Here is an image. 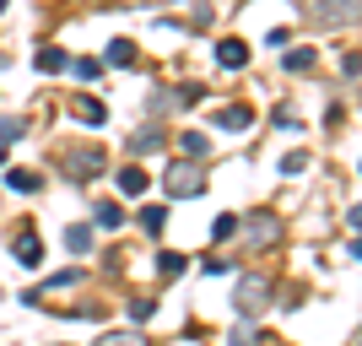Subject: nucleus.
<instances>
[{
	"instance_id": "nucleus-1",
	"label": "nucleus",
	"mask_w": 362,
	"mask_h": 346,
	"mask_svg": "<svg viewBox=\"0 0 362 346\" xmlns=\"http://www.w3.org/2000/svg\"><path fill=\"white\" fill-rule=\"evenodd\" d=\"M163 190H168V200H195L200 190H206V168L184 157V163H173L163 173Z\"/></svg>"
},
{
	"instance_id": "nucleus-2",
	"label": "nucleus",
	"mask_w": 362,
	"mask_h": 346,
	"mask_svg": "<svg viewBox=\"0 0 362 346\" xmlns=\"http://www.w3.org/2000/svg\"><path fill=\"white\" fill-rule=\"evenodd\" d=\"M265 298H271V282H265V276H243L238 282V314H259V308H265Z\"/></svg>"
},
{
	"instance_id": "nucleus-3",
	"label": "nucleus",
	"mask_w": 362,
	"mask_h": 346,
	"mask_svg": "<svg viewBox=\"0 0 362 346\" xmlns=\"http://www.w3.org/2000/svg\"><path fill=\"white\" fill-rule=\"evenodd\" d=\"M308 11H314V22H325V28H341V22H357V0H314Z\"/></svg>"
},
{
	"instance_id": "nucleus-4",
	"label": "nucleus",
	"mask_w": 362,
	"mask_h": 346,
	"mask_svg": "<svg viewBox=\"0 0 362 346\" xmlns=\"http://www.w3.org/2000/svg\"><path fill=\"white\" fill-rule=\"evenodd\" d=\"M211 125H216V130H249V125H255V108L227 103V108H216V114H211Z\"/></svg>"
},
{
	"instance_id": "nucleus-5",
	"label": "nucleus",
	"mask_w": 362,
	"mask_h": 346,
	"mask_svg": "<svg viewBox=\"0 0 362 346\" xmlns=\"http://www.w3.org/2000/svg\"><path fill=\"white\" fill-rule=\"evenodd\" d=\"M216 65H222V71H243V65H249V44H243V38H222V44H216Z\"/></svg>"
},
{
	"instance_id": "nucleus-6",
	"label": "nucleus",
	"mask_w": 362,
	"mask_h": 346,
	"mask_svg": "<svg viewBox=\"0 0 362 346\" xmlns=\"http://www.w3.org/2000/svg\"><path fill=\"white\" fill-rule=\"evenodd\" d=\"M243 233H249V243H259V249H265V243H276V238H281V222H276L271 211H259V217H255L249 227H243Z\"/></svg>"
},
{
	"instance_id": "nucleus-7",
	"label": "nucleus",
	"mask_w": 362,
	"mask_h": 346,
	"mask_svg": "<svg viewBox=\"0 0 362 346\" xmlns=\"http://www.w3.org/2000/svg\"><path fill=\"white\" fill-rule=\"evenodd\" d=\"M16 260L22 265H44V238L38 233H16Z\"/></svg>"
},
{
	"instance_id": "nucleus-8",
	"label": "nucleus",
	"mask_w": 362,
	"mask_h": 346,
	"mask_svg": "<svg viewBox=\"0 0 362 346\" xmlns=\"http://www.w3.org/2000/svg\"><path fill=\"white\" fill-rule=\"evenodd\" d=\"M71 168H76V179H81V184H87V179H98V168H103V151H98V146L76 151V157H71Z\"/></svg>"
},
{
	"instance_id": "nucleus-9",
	"label": "nucleus",
	"mask_w": 362,
	"mask_h": 346,
	"mask_svg": "<svg viewBox=\"0 0 362 346\" xmlns=\"http://www.w3.org/2000/svg\"><path fill=\"white\" fill-rule=\"evenodd\" d=\"M114 179H119V195L124 200H141V195H146V173H141V168H124V173H114Z\"/></svg>"
},
{
	"instance_id": "nucleus-10",
	"label": "nucleus",
	"mask_w": 362,
	"mask_h": 346,
	"mask_svg": "<svg viewBox=\"0 0 362 346\" xmlns=\"http://www.w3.org/2000/svg\"><path fill=\"white\" fill-rule=\"evenodd\" d=\"M179 151L189 157V163H200V157L211 151V136H206V130H184V136H179Z\"/></svg>"
},
{
	"instance_id": "nucleus-11",
	"label": "nucleus",
	"mask_w": 362,
	"mask_h": 346,
	"mask_svg": "<svg viewBox=\"0 0 362 346\" xmlns=\"http://www.w3.org/2000/svg\"><path fill=\"white\" fill-rule=\"evenodd\" d=\"M184 265H189V255H179V249H163V255H157V276H163V282H179Z\"/></svg>"
},
{
	"instance_id": "nucleus-12",
	"label": "nucleus",
	"mask_w": 362,
	"mask_h": 346,
	"mask_svg": "<svg viewBox=\"0 0 362 346\" xmlns=\"http://www.w3.org/2000/svg\"><path fill=\"white\" fill-rule=\"evenodd\" d=\"M33 65H38V71H44V76H54V71H65V65H71V60H65V49H60V44H44V49H38V60H33Z\"/></svg>"
},
{
	"instance_id": "nucleus-13",
	"label": "nucleus",
	"mask_w": 362,
	"mask_h": 346,
	"mask_svg": "<svg viewBox=\"0 0 362 346\" xmlns=\"http://www.w3.org/2000/svg\"><path fill=\"white\" fill-rule=\"evenodd\" d=\"M163 130H157V125H146V130H136V136H130V151H136V157H146V151H157L163 146Z\"/></svg>"
},
{
	"instance_id": "nucleus-14",
	"label": "nucleus",
	"mask_w": 362,
	"mask_h": 346,
	"mask_svg": "<svg viewBox=\"0 0 362 346\" xmlns=\"http://www.w3.org/2000/svg\"><path fill=\"white\" fill-rule=\"evenodd\" d=\"M103 65H136V44H130V38H114V44L103 49Z\"/></svg>"
},
{
	"instance_id": "nucleus-15",
	"label": "nucleus",
	"mask_w": 362,
	"mask_h": 346,
	"mask_svg": "<svg viewBox=\"0 0 362 346\" xmlns=\"http://www.w3.org/2000/svg\"><path fill=\"white\" fill-rule=\"evenodd\" d=\"M38 184H44V173H38V168H11V190H16V195H33Z\"/></svg>"
},
{
	"instance_id": "nucleus-16",
	"label": "nucleus",
	"mask_w": 362,
	"mask_h": 346,
	"mask_svg": "<svg viewBox=\"0 0 362 346\" xmlns=\"http://www.w3.org/2000/svg\"><path fill=\"white\" fill-rule=\"evenodd\" d=\"M76 120H87V125H103V120H108V108L98 103V98H76Z\"/></svg>"
},
{
	"instance_id": "nucleus-17",
	"label": "nucleus",
	"mask_w": 362,
	"mask_h": 346,
	"mask_svg": "<svg viewBox=\"0 0 362 346\" xmlns=\"http://www.w3.org/2000/svg\"><path fill=\"white\" fill-rule=\"evenodd\" d=\"M65 249H71V255H87L92 249V227H81V222L65 227Z\"/></svg>"
},
{
	"instance_id": "nucleus-18",
	"label": "nucleus",
	"mask_w": 362,
	"mask_h": 346,
	"mask_svg": "<svg viewBox=\"0 0 362 346\" xmlns=\"http://www.w3.org/2000/svg\"><path fill=\"white\" fill-rule=\"evenodd\" d=\"M92 217H98V227H119L124 222V206H119V200H98Z\"/></svg>"
},
{
	"instance_id": "nucleus-19",
	"label": "nucleus",
	"mask_w": 362,
	"mask_h": 346,
	"mask_svg": "<svg viewBox=\"0 0 362 346\" xmlns=\"http://www.w3.org/2000/svg\"><path fill=\"white\" fill-rule=\"evenodd\" d=\"M163 222H168V206H141V227H146L151 238L163 233Z\"/></svg>"
},
{
	"instance_id": "nucleus-20",
	"label": "nucleus",
	"mask_w": 362,
	"mask_h": 346,
	"mask_svg": "<svg viewBox=\"0 0 362 346\" xmlns=\"http://www.w3.org/2000/svg\"><path fill=\"white\" fill-rule=\"evenodd\" d=\"M233 233H238V217H233V211L211 222V238H216V243H222V238H233Z\"/></svg>"
},
{
	"instance_id": "nucleus-21",
	"label": "nucleus",
	"mask_w": 362,
	"mask_h": 346,
	"mask_svg": "<svg viewBox=\"0 0 362 346\" xmlns=\"http://www.w3.org/2000/svg\"><path fill=\"white\" fill-rule=\"evenodd\" d=\"M200 98H206V87H195V81H189V87H179V92H173V103H179V108H195Z\"/></svg>"
},
{
	"instance_id": "nucleus-22",
	"label": "nucleus",
	"mask_w": 362,
	"mask_h": 346,
	"mask_svg": "<svg viewBox=\"0 0 362 346\" xmlns=\"http://www.w3.org/2000/svg\"><path fill=\"white\" fill-rule=\"evenodd\" d=\"M71 71H76V81H98V76H103V60H76Z\"/></svg>"
},
{
	"instance_id": "nucleus-23",
	"label": "nucleus",
	"mask_w": 362,
	"mask_h": 346,
	"mask_svg": "<svg viewBox=\"0 0 362 346\" xmlns=\"http://www.w3.org/2000/svg\"><path fill=\"white\" fill-rule=\"evenodd\" d=\"M303 168H308V157H303V151H287V157H281V173H287V179H298Z\"/></svg>"
},
{
	"instance_id": "nucleus-24",
	"label": "nucleus",
	"mask_w": 362,
	"mask_h": 346,
	"mask_svg": "<svg viewBox=\"0 0 362 346\" xmlns=\"http://www.w3.org/2000/svg\"><path fill=\"white\" fill-rule=\"evenodd\" d=\"M308 65H314V49H292L287 54V71H308Z\"/></svg>"
},
{
	"instance_id": "nucleus-25",
	"label": "nucleus",
	"mask_w": 362,
	"mask_h": 346,
	"mask_svg": "<svg viewBox=\"0 0 362 346\" xmlns=\"http://www.w3.org/2000/svg\"><path fill=\"white\" fill-rule=\"evenodd\" d=\"M200 271H206V276H227V260H211V255H206V260H200Z\"/></svg>"
},
{
	"instance_id": "nucleus-26",
	"label": "nucleus",
	"mask_w": 362,
	"mask_h": 346,
	"mask_svg": "<svg viewBox=\"0 0 362 346\" xmlns=\"http://www.w3.org/2000/svg\"><path fill=\"white\" fill-rule=\"evenodd\" d=\"M130 319H141V325H146V319H151V303L136 298V303H130Z\"/></svg>"
},
{
	"instance_id": "nucleus-27",
	"label": "nucleus",
	"mask_w": 362,
	"mask_h": 346,
	"mask_svg": "<svg viewBox=\"0 0 362 346\" xmlns=\"http://www.w3.org/2000/svg\"><path fill=\"white\" fill-rule=\"evenodd\" d=\"M98 346H141V341H136V335H103Z\"/></svg>"
},
{
	"instance_id": "nucleus-28",
	"label": "nucleus",
	"mask_w": 362,
	"mask_h": 346,
	"mask_svg": "<svg viewBox=\"0 0 362 346\" xmlns=\"http://www.w3.org/2000/svg\"><path fill=\"white\" fill-rule=\"evenodd\" d=\"M130 6H163V0H130Z\"/></svg>"
},
{
	"instance_id": "nucleus-29",
	"label": "nucleus",
	"mask_w": 362,
	"mask_h": 346,
	"mask_svg": "<svg viewBox=\"0 0 362 346\" xmlns=\"http://www.w3.org/2000/svg\"><path fill=\"white\" fill-rule=\"evenodd\" d=\"M0 163H6V141H0Z\"/></svg>"
},
{
	"instance_id": "nucleus-30",
	"label": "nucleus",
	"mask_w": 362,
	"mask_h": 346,
	"mask_svg": "<svg viewBox=\"0 0 362 346\" xmlns=\"http://www.w3.org/2000/svg\"><path fill=\"white\" fill-rule=\"evenodd\" d=\"M0 11H6V0H0Z\"/></svg>"
}]
</instances>
